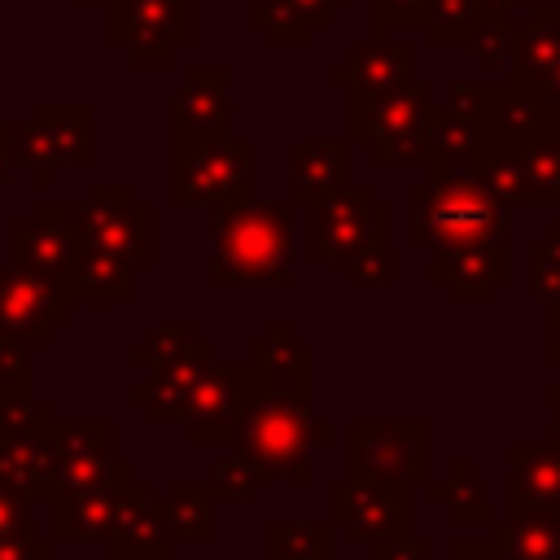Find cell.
<instances>
[{"mask_svg":"<svg viewBox=\"0 0 560 560\" xmlns=\"http://www.w3.org/2000/svg\"><path fill=\"white\" fill-rule=\"evenodd\" d=\"M315 442H332V429L315 420L311 394H276V389L249 385L232 446L262 481H298V486L311 481Z\"/></svg>","mask_w":560,"mask_h":560,"instance_id":"6da1fadb","label":"cell"},{"mask_svg":"<svg viewBox=\"0 0 560 560\" xmlns=\"http://www.w3.org/2000/svg\"><path fill=\"white\" fill-rule=\"evenodd\" d=\"M407 232L433 249L508 236V206L472 171H429L407 192Z\"/></svg>","mask_w":560,"mask_h":560,"instance_id":"7a4b0ae2","label":"cell"},{"mask_svg":"<svg viewBox=\"0 0 560 560\" xmlns=\"http://www.w3.org/2000/svg\"><path fill=\"white\" fill-rule=\"evenodd\" d=\"M210 236H214V254H210V280L214 284L289 280L293 219L284 206H271V201L219 206Z\"/></svg>","mask_w":560,"mask_h":560,"instance_id":"3957f363","label":"cell"},{"mask_svg":"<svg viewBox=\"0 0 560 560\" xmlns=\"http://www.w3.org/2000/svg\"><path fill=\"white\" fill-rule=\"evenodd\" d=\"M354 105V140L368 149L376 166L389 162H424V122L433 96L424 83H398L381 96L350 101Z\"/></svg>","mask_w":560,"mask_h":560,"instance_id":"277c9868","label":"cell"},{"mask_svg":"<svg viewBox=\"0 0 560 560\" xmlns=\"http://www.w3.org/2000/svg\"><path fill=\"white\" fill-rule=\"evenodd\" d=\"M249 144L236 140H175L171 197L179 206H236L249 201Z\"/></svg>","mask_w":560,"mask_h":560,"instance_id":"5b68a950","label":"cell"},{"mask_svg":"<svg viewBox=\"0 0 560 560\" xmlns=\"http://www.w3.org/2000/svg\"><path fill=\"white\" fill-rule=\"evenodd\" d=\"M376 241H389V206H381L368 184H346L311 206V262L346 267L363 245Z\"/></svg>","mask_w":560,"mask_h":560,"instance_id":"8992f818","label":"cell"},{"mask_svg":"<svg viewBox=\"0 0 560 560\" xmlns=\"http://www.w3.org/2000/svg\"><path fill=\"white\" fill-rule=\"evenodd\" d=\"M350 472L389 481V486H429L433 481V433L429 424H354L350 429Z\"/></svg>","mask_w":560,"mask_h":560,"instance_id":"52a82bcc","label":"cell"},{"mask_svg":"<svg viewBox=\"0 0 560 560\" xmlns=\"http://www.w3.org/2000/svg\"><path fill=\"white\" fill-rule=\"evenodd\" d=\"M79 236L88 249L127 258L131 267L153 262V219L127 184H96L79 210Z\"/></svg>","mask_w":560,"mask_h":560,"instance_id":"ba28073f","label":"cell"},{"mask_svg":"<svg viewBox=\"0 0 560 560\" xmlns=\"http://www.w3.org/2000/svg\"><path fill=\"white\" fill-rule=\"evenodd\" d=\"M74 293L61 284H48L44 276L26 267H0V337L48 346L61 324L74 319Z\"/></svg>","mask_w":560,"mask_h":560,"instance_id":"9c48e42d","label":"cell"},{"mask_svg":"<svg viewBox=\"0 0 560 560\" xmlns=\"http://www.w3.org/2000/svg\"><path fill=\"white\" fill-rule=\"evenodd\" d=\"M9 254L13 267H26L35 276H44L48 284H61L74 293L79 284V254H83V236H79V214L66 206H35V214L26 223L13 228L9 236Z\"/></svg>","mask_w":560,"mask_h":560,"instance_id":"30bf717a","label":"cell"},{"mask_svg":"<svg viewBox=\"0 0 560 560\" xmlns=\"http://www.w3.org/2000/svg\"><path fill=\"white\" fill-rule=\"evenodd\" d=\"M140 481H136V468L122 464L114 477L96 481V486H83V490H66V494H52L48 499V538L52 542H70V547H83V542H105L118 512L136 499Z\"/></svg>","mask_w":560,"mask_h":560,"instance_id":"8fae6325","label":"cell"},{"mask_svg":"<svg viewBox=\"0 0 560 560\" xmlns=\"http://www.w3.org/2000/svg\"><path fill=\"white\" fill-rule=\"evenodd\" d=\"M328 508H332V521L350 529L354 542H385V538H398L407 534L411 525V499H407V486H389V481H376V477H363V472H350L346 481H337L328 490Z\"/></svg>","mask_w":560,"mask_h":560,"instance_id":"7c38bea8","label":"cell"},{"mask_svg":"<svg viewBox=\"0 0 560 560\" xmlns=\"http://www.w3.org/2000/svg\"><path fill=\"white\" fill-rule=\"evenodd\" d=\"M245 398H249L245 363L210 359L201 368V376L192 385V398H188V411H184L188 438L197 446H228V442H236V424H241Z\"/></svg>","mask_w":560,"mask_h":560,"instance_id":"4fadbf2b","label":"cell"},{"mask_svg":"<svg viewBox=\"0 0 560 560\" xmlns=\"http://www.w3.org/2000/svg\"><path fill=\"white\" fill-rule=\"evenodd\" d=\"M512 276V249L508 236H486L451 249H433L429 280L442 284L455 302H486L490 289H499Z\"/></svg>","mask_w":560,"mask_h":560,"instance_id":"5bb4252c","label":"cell"},{"mask_svg":"<svg viewBox=\"0 0 560 560\" xmlns=\"http://www.w3.org/2000/svg\"><path fill=\"white\" fill-rule=\"evenodd\" d=\"M127 459L114 455V429L101 420L88 424H61L57 420V442H52V494L96 486L114 477Z\"/></svg>","mask_w":560,"mask_h":560,"instance_id":"9a60e30c","label":"cell"},{"mask_svg":"<svg viewBox=\"0 0 560 560\" xmlns=\"http://www.w3.org/2000/svg\"><path fill=\"white\" fill-rule=\"evenodd\" d=\"M245 372H249V385H262L276 394H311V346L298 341L293 324L276 319L267 337L249 346Z\"/></svg>","mask_w":560,"mask_h":560,"instance_id":"2e32d148","label":"cell"},{"mask_svg":"<svg viewBox=\"0 0 560 560\" xmlns=\"http://www.w3.org/2000/svg\"><path fill=\"white\" fill-rule=\"evenodd\" d=\"M52 442H57V420H44L22 433L0 438V486L26 494L31 503L52 499Z\"/></svg>","mask_w":560,"mask_h":560,"instance_id":"e0dca14e","label":"cell"},{"mask_svg":"<svg viewBox=\"0 0 560 560\" xmlns=\"http://www.w3.org/2000/svg\"><path fill=\"white\" fill-rule=\"evenodd\" d=\"M105 547H109V560H171L175 556V538H171L162 499H153V486L140 481L136 499L118 512Z\"/></svg>","mask_w":560,"mask_h":560,"instance_id":"ac0fdd59","label":"cell"},{"mask_svg":"<svg viewBox=\"0 0 560 560\" xmlns=\"http://www.w3.org/2000/svg\"><path fill=\"white\" fill-rule=\"evenodd\" d=\"M210 346L197 341L188 354L153 368L136 389H131V402L144 407L153 416V424H184V411H188V398H192V385L201 376V368L210 363Z\"/></svg>","mask_w":560,"mask_h":560,"instance_id":"d6986e66","label":"cell"},{"mask_svg":"<svg viewBox=\"0 0 560 560\" xmlns=\"http://www.w3.org/2000/svg\"><path fill=\"white\" fill-rule=\"evenodd\" d=\"M175 140H228V66H197L175 101Z\"/></svg>","mask_w":560,"mask_h":560,"instance_id":"ffe728a7","label":"cell"},{"mask_svg":"<svg viewBox=\"0 0 560 560\" xmlns=\"http://www.w3.org/2000/svg\"><path fill=\"white\" fill-rule=\"evenodd\" d=\"M354 171L350 144H293L289 149V206H319L341 192Z\"/></svg>","mask_w":560,"mask_h":560,"instance_id":"44dd1931","label":"cell"},{"mask_svg":"<svg viewBox=\"0 0 560 560\" xmlns=\"http://www.w3.org/2000/svg\"><path fill=\"white\" fill-rule=\"evenodd\" d=\"M499 560H560V508H512L486 538Z\"/></svg>","mask_w":560,"mask_h":560,"instance_id":"7402d4cb","label":"cell"},{"mask_svg":"<svg viewBox=\"0 0 560 560\" xmlns=\"http://www.w3.org/2000/svg\"><path fill=\"white\" fill-rule=\"evenodd\" d=\"M481 140V118L459 114L455 105H433L424 122V171H472Z\"/></svg>","mask_w":560,"mask_h":560,"instance_id":"603a6c76","label":"cell"},{"mask_svg":"<svg viewBox=\"0 0 560 560\" xmlns=\"http://www.w3.org/2000/svg\"><path fill=\"white\" fill-rule=\"evenodd\" d=\"M508 481H512V508H560V446L512 442Z\"/></svg>","mask_w":560,"mask_h":560,"instance_id":"cb8c5ba5","label":"cell"},{"mask_svg":"<svg viewBox=\"0 0 560 560\" xmlns=\"http://www.w3.org/2000/svg\"><path fill=\"white\" fill-rule=\"evenodd\" d=\"M407 70H411L407 48L389 44L385 35H372L350 61L332 66V79L350 88V101H368V96H381V92L407 83Z\"/></svg>","mask_w":560,"mask_h":560,"instance_id":"d4e9b609","label":"cell"},{"mask_svg":"<svg viewBox=\"0 0 560 560\" xmlns=\"http://www.w3.org/2000/svg\"><path fill=\"white\" fill-rule=\"evenodd\" d=\"M556 52H560V9L538 4L534 18L525 22V31H516V44H512V88L534 92L542 83V74L551 70Z\"/></svg>","mask_w":560,"mask_h":560,"instance_id":"484cf974","label":"cell"},{"mask_svg":"<svg viewBox=\"0 0 560 560\" xmlns=\"http://www.w3.org/2000/svg\"><path fill=\"white\" fill-rule=\"evenodd\" d=\"M214 490L210 481H175L171 494L162 499L166 525L175 547H206L214 538Z\"/></svg>","mask_w":560,"mask_h":560,"instance_id":"4316f807","label":"cell"},{"mask_svg":"<svg viewBox=\"0 0 560 560\" xmlns=\"http://www.w3.org/2000/svg\"><path fill=\"white\" fill-rule=\"evenodd\" d=\"M472 175L503 201V206H525L529 201V188H525V158H521V144L512 140H499V136H486L477 158H472Z\"/></svg>","mask_w":560,"mask_h":560,"instance_id":"83f0119b","label":"cell"},{"mask_svg":"<svg viewBox=\"0 0 560 560\" xmlns=\"http://www.w3.org/2000/svg\"><path fill=\"white\" fill-rule=\"evenodd\" d=\"M136 298L131 284V262L88 249L79 254V284H74V302H105V306H127Z\"/></svg>","mask_w":560,"mask_h":560,"instance_id":"f1b7e54d","label":"cell"},{"mask_svg":"<svg viewBox=\"0 0 560 560\" xmlns=\"http://www.w3.org/2000/svg\"><path fill=\"white\" fill-rule=\"evenodd\" d=\"M429 499L459 525H486L490 521V494H486V486L468 459H455L446 468V477L429 481Z\"/></svg>","mask_w":560,"mask_h":560,"instance_id":"f546056e","label":"cell"},{"mask_svg":"<svg viewBox=\"0 0 560 560\" xmlns=\"http://www.w3.org/2000/svg\"><path fill=\"white\" fill-rule=\"evenodd\" d=\"M35 127L48 136L52 158L66 166H83L92 158V131H88V109H39Z\"/></svg>","mask_w":560,"mask_h":560,"instance_id":"4dcf8cb0","label":"cell"},{"mask_svg":"<svg viewBox=\"0 0 560 560\" xmlns=\"http://www.w3.org/2000/svg\"><path fill=\"white\" fill-rule=\"evenodd\" d=\"M267 560H332V534L324 521H276Z\"/></svg>","mask_w":560,"mask_h":560,"instance_id":"1f68e13d","label":"cell"},{"mask_svg":"<svg viewBox=\"0 0 560 560\" xmlns=\"http://www.w3.org/2000/svg\"><path fill=\"white\" fill-rule=\"evenodd\" d=\"M525 158V188L538 206H560V140H534L521 144Z\"/></svg>","mask_w":560,"mask_h":560,"instance_id":"d6a6232c","label":"cell"},{"mask_svg":"<svg viewBox=\"0 0 560 560\" xmlns=\"http://www.w3.org/2000/svg\"><path fill=\"white\" fill-rule=\"evenodd\" d=\"M486 18L481 0H429V39L433 44H468L472 26Z\"/></svg>","mask_w":560,"mask_h":560,"instance_id":"836d02e7","label":"cell"},{"mask_svg":"<svg viewBox=\"0 0 560 560\" xmlns=\"http://www.w3.org/2000/svg\"><path fill=\"white\" fill-rule=\"evenodd\" d=\"M192 346H197L192 328H188L184 319H171V324H158L144 341H136V346H131V363H136V368H144V372H153V368H162V363H171V359L188 354Z\"/></svg>","mask_w":560,"mask_h":560,"instance_id":"e575fe53","label":"cell"},{"mask_svg":"<svg viewBox=\"0 0 560 560\" xmlns=\"http://www.w3.org/2000/svg\"><path fill=\"white\" fill-rule=\"evenodd\" d=\"M529 293L542 306H560V223L529 249Z\"/></svg>","mask_w":560,"mask_h":560,"instance_id":"d590c367","label":"cell"},{"mask_svg":"<svg viewBox=\"0 0 560 560\" xmlns=\"http://www.w3.org/2000/svg\"><path fill=\"white\" fill-rule=\"evenodd\" d=\"M35 385V368H31V346L26 341H9L0 337V407L13 398H26Z\"/></svg>","mask_w":560,"mask_h":560,"instance_id":"8d00e7d4","label":"cell"},{"mask_svg":"<svg viewBox=\"0 0 560 560\" xmlns=\"http://www.w3.org/2000/svg\"><path fill=\"white\" fill-rule=\"evenodd\" d=\"M512 44H516V26L508 22V13H486V18L472 26V35H468V48H472V57H477L481 66L503 61V57L512 52Z\"/></svg>","mask_w":560,"mask_h":560,"instance_id":"74e56055","label":"cell"},{"mask_svg":"<svg viewBox=\"0 0 560 560\" xmlns=\"http://www.w3.org/2000/svg\"><path fill=\"white\" fill-rule=\"evenodd\" d=\"M258 486H262V477H258L241 455H228V459L214 468V477H210V490H214V499H219V503L249 499Z\"/></svg>","mask_w":560,"mask_h":560,"instance_id":"f35d334b","label":"cell"},{"mask_svg":"<svg viewBox=\"0 0 560 560\" xmlns=\"http://www.w3.org/2000/svg\"><path fill=\"white\" fill-rule=\"evenodd\" d=\"M26 534H35V503L0 486V538H26Z\"/></svg>","mask_w":560,"mask_h":560,"instance_id":"ab89813d","label":"cell"},{"mask_svg":"<svg viewBox=\"0 0 560 560\" xmlns=\"http://www.w3.org/2000/svg\"><path fill=\"white\" fill-rule=\"evenodd\" d=\"M350 276L359 280V284H381V280H389L394 276V254H389V241H376V245H363L350 262Z\"/></svg>","mask_w":560,"mask_h":560,"instance_id":"60d3db41","label":"cell"},{"mask_svg":"<svg viewBox=\"0 0 560 560\" xmlns=\"http://www.w3.org/2000/svg\"><path fill=\"white\" fill-rule=\"evenodd\" d=\"M18 149H22V158H26V166H31V179L35 184H48L52 179V166H57V158H52V144H48V136L31 122L22 136H18Z\"/></svg>","mask_w":560,"mask_h":560,"instance_id":"b9f144b4","label":"cell"},{"mask_svg":"<svg viewBox=\"0 0 560 560\" xmlns=\"http://www.w3.org/2000/svg\"><path fill=\"white\" fill-rule=\"evenodd\" d=\"M429 0H372V35H385L394 22H424Z\"/></svg>","mask_w":560,"mask_h":560,"instance_id":"7bdbcfd3","label":"cell"},{"mask_svg":"<svg viewBox=\"0 0 560 560\" xmlns=\"http://www.w3.org/2000/svg\"><path fill=\"white\" fill-rule=\"evenodd\" d=\"M368 556H372V560H433V547H429L424 538H411V529H407V534H398V538L372 542Z\"/></svg>","mask_w":560,"mask_h":560,"instance_id":"ee69618b","label":"cell"},{"mask_svg":"<svg viewBox=\"0 0 560 560\" xmlns=\"http://www.w3.org/2000/svg\"><path fill=\"white\" fill-rule=\"evenodd\" d=\"M0 560H52V538H0Z\"/></svg>","mask_w":560,"mask_h":560,"instance_id":"f6af8a7d","label":"cell"},{"mask_svg":"<svg viewBox=\"0 0 560 560\" xmlns=\"http://www.w3.org/2000/svg\"><path fill=\"white\" fill-rule=\"evenodd\" d=\"M446 560H499V551L490 542H451Z\"/></svg>","mask_w":560,"mask_h":560,"instance_id":"bcb514c9","label":"cell"},{"mask_svg":"<svg viewBox=\"0 0 560 560\" xmlns=\"http://www.w3.org/2000/svg\"><path fill=\"white\" fill-rule=\"evenodd\" d=\"M534 92H538V96H542L547 105H556V109H560V52H556V61H551V70L542 74V83H538Z\"/></svg>","mask_w":560,"mask_h":560,"instance_id":"7dc6e473","label":"cell"},{"mask_svg":"<svg viewBox=\"0 0 560 560\" xmlns=\"http://www.w3.org/2000/svg\"><path fill=\"white\" fill-rule=\"evenodd\" d=\"M547 324H551V341H547V359L560 368V306H547Z\"/></svg>","mask_w":560,"mask_h":560,"instance_id":"c3c4849f","label":"cell"},{"mask_svg":"<svg viewBox=\"0 0 560 560\" xmlns=\"http://www.w3.org/2000/svg\"><path fill=\"white\" fill-rule=\"evenodd\" d=\"M551 446H560V381L551 385Z\"/></svg>","mask_w":560,"mask_h":560,"instance_id":"681fc988","label":"cell"},{"mask_svg":"<svg viewBox=\"0 0 560 560\" xmlns=\"http://www.w3.org/2000/svg\"><path fill=\"white\" fill-rule=\"evenodd\" d=\"M4 162H9V131L0 127V179H4Z\"/></svg>","mask_w":560,"mask_h":560,"instance_id":"f907efd6","label":"cell"}]
</instances>
